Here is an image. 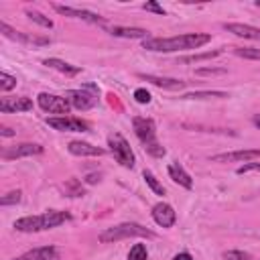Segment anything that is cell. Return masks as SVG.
Listing matches in <instances>:
<instances>
[{
    "mask_svg": "<svg viewBox=\"0 0 260 260\" xmlns=\"http://www.w3.org/2000/svg\"><path fill=\"white\" fill-rule=\"evenodd\" d=\"M209 41L211 37L203 32H189V35H177V37H148L142 41V49L156 51V53H175V51L199 49Z\"/></svg>",
    "mask_w": 260,
    "mask_h": 260,
    "instance_id": "obj_1",
    "label": "cell"
},
{
    "mask_svg": "<svg viewBox=\"0 0 260 260\" xmlns=\"http://www.w3.org/2000/svg\"><path fill=\"white\" fill-rule=\"evenodd\" d=\"M71 219V213L67 211H57V209H49L45 213H39V215H24L20 219L14 221V230L16 232H26V234H32V232H43V230H51V228H57L65 221Z\"/></svg>",
    "mask_w": 260,
    "mask_h": 260,
    "instance_id": "obj_2",
    "label": "cell"
},
{
    "mask_svg": "<svg viewBox=\"0 0 260 260\" xmlns=\"http://www.w3.org/2000/svg\"><path fill=\"white\" fill-rule=\"evenodd\" d=\"M132 126H134V132L138 136V140L142 142L144 150L154 156V158H160L165 156V146L158 142L156 138V128H154V122L152 118H144V116H136L132 120Z\"/></svg>",
    "mask_w": 260,
    "mask_h": 260,
    "instance_id": "obj_3",
    "label": "cell"
},
{
    "mask_svg": "<svg viewBox=\"0 0 260 260\" xmlns=\"http://www.w3.org/2000/svg\"><path fill=\"white\" fill-rule=\"evenodd\" d=\"M126 238H154V232H150L148 228H142L138 223H120L114 228H106L98 236V240L102 244H112V242H120Z\"/></svg>",
    "mask_w": 260,
    "mask_h": 260,
    "instance_id": "obj_4",
    "label": "cell"
},
{
    "mask_svg": "<svg viewBox=\"0 0 260 260\" xmlns=\"http://www.w3.org/2000/svg\"><path fill=\"white\" fill-rule=\"evenodd\" d=\"M108 146H110L114 158H116L122 167H126V169H132V167H134V152H132L128 140H126L122 134H118V132L110 134V136H108Z\"/></svg>",
    "mask_w": 260,
    "mask_h": 260,
    "instance_id": "obj_5",
    "label": "cell"
},
{
    "mask_svg": "<svg viewBox=\"0 0 260 260\" xmlns=\"http://www.w3.org/2000/svg\"><path fill=\"white\" fill-rule=\"evenodd\" d=\"M98 93L100 89L93 83H85L81 89H71L67 91V100L75 110H89L95 106L98 102Z\"/></svg>",
    "mask_w": 260,
    "mask_h": 260,
    "instance_id": "obj_6",
    "label": "cell"
},
{
    "mask_svg": "<svg viewBox=\"0 0 260 260\" xmlns=\"http://www.w3.org/2000/svg\"><path fill=\"white\" fill-rule=\"evenodd\" d=\"M37 102H39L41 110H45L49 114H63L65 116L71 110V104H69L67 98H61V95H55V93H47V91L39 93Z\"/></svg>",
    "mask_w": 260,
    "mask_h": 260,
    "instance_id": "obj_7",
    "label": "cell"
},
{
    "mask_svg": "<svg viewBox=\"0 0 260 260\" xmlns=\"http://www.w3.org/2000/svg\"><path fill=\"white\" fill-rule=\"evenodd\" d=\"M47 124L55 130H61V132H87L89 130V124L79 120V118H73V116H59V118H49Z\"/></svg>",
    "mask_w": 260,
    "mask_h": 260,
    "instance_id": "obj_8",
    "label": "cell"
},
{
    "mask_svg": "<svg viewBox=\"0 0 260 260\" xmlns=\"http://www.w3.org/2000/svg\"><path fill=\"white\" fill-rule=\"evenodd\" d=\"M59 14L63 16H73V18H81L85 22H91V24H100V26H106V18L95 14V12H89V10H81V8H73V6H63V4H55L53 6Z\"/></svg>",
    "mask_w": 260,
    "mask_h": 260,
    "instance_id": "obj_9",
    "label": "cell"
},
{
    "mask_svg": "<svg viewBox=\"0 0 260 260\" xmlns=\"http://www.w3.org/2000/svg\"><path fill=\"white\" fill-rule=\"evenodd\" d=\"M260 158V148H248V150H234V152H221L213 154V162H252Z\"/></svg>",
    "mask_w": 260,
    "mask_h": 260,
    "instance_id": "obj_10",
    "label": "cell"
},
{
    "mask_svg": "<svg viewBox=\"0 0 260 260\" xmlns=\"http://www.w3.org/2000/svg\"><path fill=\"white\" fill-rule=\"evenodd\" d=\"M32 154H43V146L35 144V142H22V144L8 146L2 150L4 160H12V158H20V156H32Z\"/></svg>",
    "mask_w": 260,
    "mask_h": 260,
    "instance_id": "obj_11",
    "label": "cell"
},
{
    "mask_svg": "<svg viewBox=\"0 0 260 260\" xmlns=\"http://www.w3.org/2000/svg\"><path fill=\"white\" fill-rule=\"evenodd\" d=\"M152 219H154L160 228H171V225H175V221H177V213H175V209H173L169 203H156V205L152 207Z\"/></svg>",
    "mask_w": 260,
    "mask_h": 260,
    "instance_id": "obj_12",
    "label": "cell"
},
{
    "mask_svg": "<svg viewBox=\"0 0 260 260\" xmlns=\"http://www.w3.org/2000/svg\"><path fill=\"white\" fill-rule=\"evenodd\" d=\"M138 77L144 79V81H150V83L156 85V87L171 89V91H179V89H183V87L187 85V81H183V79H175V77H158V75H146V73H140Z\"/></svg>",
    "mask_w": 260,
    "mask_h": 260,
    "instance_id": "obj_13",
    "label": "cell"
},
{
    "mask_svg": "<svg viewBox=\"0 0 260 260\" xmlns=\"http://www.w3.org/2000/svg\"><path fill=\"white\" fill-rule=\"evenodd\" d=\"M32 110V102L28 98H2L0 100V112H28Z\"/></svg>",
    "mask_w": 260,
    "mask_h": 260,
    "instance_id": "obj_14",
    "label": "cell"
},
{
    "mask_svg": "<svg viewBox=\"0 0 260 260\" xmlns=\"http://www.w3.org/2000/svg\"><path fill=\"white\" fill-rule=\"evenodd\" d=\"M67 148H69V152L75 154V156H102V154L106 152L104 148L93 146V144L83 142V140H71V142L67 144Z\"/></svg>",
    "mask_w": 260,
    "mask_h": 260,
    "instance_id": "obj_15",
    "label": "cell"
},
{
    "mask_svg": "<svg viewBox=\"0 0 260 260\" xmlns=\"http://www.w3.org/2000/svg\"><path fill=\"white\" fill-rule=\"evenodd\" d=\"M0 30H2V35H4V37L14 39V41H20V43H28V45H47V43H49V39H39V37H35V35L30 37V35L18 32V30L10 28L6 22H0Z\"/></svg>",
    "mask_w": 260,
    "mask_h": 260,
    "instance_id": "obj_16",
    "label": "cell"
},
{
    "mask_svg": "<svg viewBox=\"0 0 260 260\" xmlns=\"http://www.w3.org/2000/svg\"><path fill=\"white\" fill-rule=\"evenodd\" d=\"M228 32H234L236 37L242 39H252V41H260V28L250 26V24H242V22H225L223 24Z\"/></svg>",
    "mask_w": 260,
    "mask_h": 260,
    "instance_id": "obj_17",
    "label": "cell"
},
{
    "mask_svg": "<svg viewBox=\"0 0 260 260\" xmlns=\"http://www.w3.org/2000/svg\"><path fill=\"white\" fill-rule=\"evenodd\" d=\"M57 258H59V252L55 246H43V248L28 250L26 254L12 258V260H57Z\"/></svg>",
    "mask_w": 260,
    "mask_h": 260,
    "instance_id": "obj_18",
    "label": "cell"
},
{
    "mask_svg": "<svg viewBox=\"0 0 260 260\" xmlns=\"http://www.w3.org/2000/svg\"><path fill=\"white\" fill-rule=\"evenodd\" d=\"M169 177H171L177 185H181V187H185V189H191V187H193V181H191L189 173H187L179 162H171V165H169Z\"/></svg>",
    "mask_w": 260,
    "mask_h": 260,
    "instance_id": "obj_19",
    "label": "cell"
},
{
    "mask_svg": "<svg viewBox=\"0 0 260 260\" xmlns=\"http://www.w3.org/2000/svg\"><path fill=\"white\" fill-rule=\"evenodd\" d=\"M110 35L114 37H124V39H148V30L144 28H134V26H112Z\"/></svg>",
    "mask_w": 260,
    "mask_h": 260,
    "instance_id": "obj_20",
    "label": "cell"
},
{
    "mask_svg": "<svg viewBox=\"0 0 260 260\" xmlns=\"http://www.w3.org/2000/svg\"><path fill=\"white\" fill-rule=\"evenodd\" d=\"M45 65H47V67H53V69H57V71H61V73H65V75H77V73L81 71V67L71 65V63H65V61L55 59V57L45 59Z\"/></svg>",
    "mask_w": 260,
    "mask_h": 260,
    "instance_id": "obj_21",
    "label": "cell"
},
{
    "mask_svg": "<svg viewBox=\"0 0 260 260\" xmlns=\"http://www.w3.org/2000/svg\"><path fill=\"white\" fill-rule=\"evenodd\" d=\"M209 98L223 100V98H228V93L225 91H193V93L183 95V100H209Z\"/></svg>",
    "mask_w": 260,
    "mask_h": 260,
    "instance_id": "obj_22",
    "label": "cell"
},
{
    "mask_svg": "<svg viewBox=\"0 0 260 260\" xmlns=\"http://www.w3.org/2000/svg\"><path fill=\"white\" fill-rule=\"evenodd\" d=\"M221 53V49L215 51H207V53H199V55H189V57H181L179 63H197V61H205V59H213Z\"/></svg>",
    "mask_w": 260,
    "mask_h": 260,
    "instance_id": "obj_23",
    "label": "cell"
},
{
    "mask_svg": "<svg viewBox=\"0 0 260 260\" xmlns=\"http://www.w3.org/2000/svg\"><path fill=\"white\" fill-rule=\"evenodd\" d=\"M128 260H148V250L144 244H134L128 252Z\"/></svg>",
    "mask_w": 260,
    "mask_h": 260,
    "instance_id": "obj_24",
    "label": "cell"
},
{
    "mask_svg": "<svg viewBox=\"0 0 260 260\" xmlns=\"http://www.w3.org/2000/svg\"><path fill=\"white\" fill-rule=\"evenodd\" d=\"M234 53H236L238 57H244V59L260 61V49H254V47H236Z\"/></svg>",
    "mask_w": 260,
    "mask_h": 260,
    "instance_id": "obj_25",
    "label": "cell"
},
{
    "mask_svg": "<svg viewBox=\"0 0 260 260\" xmlns=\"http://www.w3.org/2000/svg\"><path fill=\"white\" fill-rule=\"evenodd\" d=\"M26 16H28L32 22H37V24H41V26H45V28H53V20L47 18L45 14L37 12V10H26Z\"/></svg>",
    "mask_w": 260,
    "mask_h": 260,
    "instance_id": "obj_26",
    "label": "cell"
},
{
    "mask_svg": "<svg viewBox=\"0 0 260 260\" xmlns=\"http://www.w3.org/2000/svg\"><path fill=\"white\" fill-rule=\"evenodd\" d=\"M142 177H144L146 185H148V187H150V189H152L156 195H165V187H162V185L156 181V177H154L150 171H144V173H142Z\"/></svg>",
    "mask_w": 260,
    "mask_h": 260,
    "instance_id": "obj_27",
    "label": "cell"
},
{
    "mask_svg": "<svg viewBox=\"0 0 260 260\" xmlns=\"http://www.w3.org/2000/svg\"><path fill=\"white\" fill-rule=\"evenodd\" d=\"M14 87H16V77H12L6 71H2L0 73V91H10Z\"/></svg>",
    "mask_w": 260,
    "mask_h": 260,
    "instance_id": "obj_28",
    "label": "cell"
},
{
    "mask_svg": "<svg viewBox=\"0 0 260 260\" xmlns=\"http://www.w3.org/2000/svg\"><path fill=\"white\" fill-rule=\"evenodd\" d=\"M20 199H22V193L18 189L16 191H8L6 195L0 197V205H16V203H20Z\"/></svg>",
    "mask_w": 260,
    "mask_h": 260,
    "instance_id": "obj_29",
    "label": "cell"
},
{
    "mask_svg": "<svg viewBox=\"0 0 260 260\" xmlns=\"http://www.w3.org/2000/svg\"><path fill=\"white\" fill-rule=\"evenodd\" d=\"M65 191H69L71 197H81V195H83V187L79 185L77 179H69V181L65 183Z\"/></svg>",
    "mask_w": 260,
    "mask_h": 260,
    "instance_id": "obj_30",
    "label": "cell"
},
{
    "mask_svg": "<svg viewBox=\"0 0 260 260\" xmlns=\"http://www.w3.org/2000/svg\"><path fill=\"white\" fill-rule=\"evenodd\" d=\"M223 260H252L250 254L242 252V250H228L223 252Z\"/></svg>",
    "mask_w": 260,
    "mask_h": 260,
    "instance_id": "obj_31",
    "label": "cell"
},
{
    "mask_svg": "<svg viewBox=\"0 0 260 260\" xmlns=\"http://www.w3.org/2000/svg\"><path fill=\"white\" fill-rule=\"evenodd\" d=\"M254 171H260V160H252V162H246V165H242L236 173L238 175H246V173H254Z\"/></svg>",
    "mask_w": 260,
    "mask_h": 260,
    "instance_id": "obj_32",
    "label": "cell"
},
{
    "mask_svg": "<svg viewBox=\"0 0 260 260\" xmlns=\"http://www.w3.org/2000/svg\"><path fill=\"white\" fill-rule=\"evenodd\" d=\"M134 100H136L138 104H148V102H150V93H148L144 87H138V89L134 91Z\"/></svg>",
    "mask_w": 260,
    "mask_h": 260,
    "instance_id": "obj_33",
    "label": "cell"
},
{
    "mask_svg": "<svg viewBox=\"0 0 260 260\" xmlns=\"http://www.w3.org/2000/svg\"><path fill=\"white\" fill-rule=\"evenodd\" d=\"M144 10H148V12H156V14L165 16V8H162V6H158V4H156V2H152V0L144 4Z\"/></svg>",
    "mask_w": 260,
    "mask_h": 260,
    "instance_id": "obj_34",
    "label": "cell"
},
{
    "mask_svg": "<svg viewBox=\"0 0 260 260\" xmlns=\"http://www.w3.org/2000/svg\"><path fill=\"white\" fill-rule=\"evenodd\" d=\"M171 260H193V256L189 252H181V254H175Z\"/></svg>",
    "mask_w": 260,
    "mask_h": 260,
    "instance_id": "obj_35",
    "label": "cell"
},
{
    "mask_svg": "<svg viewBox=\"0 0 260 260\" xmlns=\"http://www.w3.org/2000/svg\"><path fill=\"white\" fill-rule=\"evenodd\" d=\"M199 75H209V73H223V69H197Z\"/></svg>",
    "mask_w": 260,
    "mask_h": 260,
    "instance_id": "obj_36",
    "label": "cell"
},
{
    "mask_svg": "<svg viewBox=\"0 0 260 260\" xmlns=\"http://www.w3.org/2000/svg\"><path fill=\"white\" fill-rule=\"evenodd\" d=\"M0 134H2V136H14L16 132H14L12 128H8V126H0Z\"/></svg>",
    "mask_w": 260,
    "mask_h": 260,
    "instance_id": "obj_37",
    "label": "cell"
},
{
    "mask_svg": "<svg viewBox=\"0 0 260 260\" xmlns=\"http://www.w3.org/2000/svg\"><path fill=\"white\" fill-rule=\"evenodd\" d=\"M95 181H100V175H89L87 177V183H95Z\"/></svg>",
    "mask_w": 260,
    "mask_h": 260,
    "instance_id": "obj_38",
    "label": "cell"
},
{
    "mask_svg": "<svg viewBox=\"0 0 260 260\" xmlns=\"http://www.w3.org/2000/svg\"><path fill=\"white\" fill-rule=\"evenodd\" d=\"M252 122H254V126H258V128H260V114H256V116L252 118Z\"/></svg>",
    "mask_w": 260,
    "mask_h": 260,
    "instance_id": "obj_39",
    "label": "cell"
},
{
    "mask_svg": "<svg viewBox=\"0 0 260 260\" xmlns=\"http://www.w3.org/2000/svg\"><path fill=\"white\" fill-rule=\"evenodd\" d=\"M256 6H258V8H260V0H258V2H256Z\"/></svg>",
    "mask_w": 260,
    "mask_h": 260,
    "instance_id": "obj_40",
    "label": "cell"
}]
</instances>
